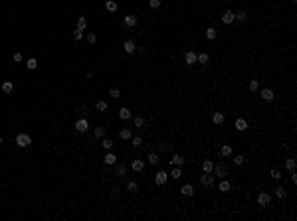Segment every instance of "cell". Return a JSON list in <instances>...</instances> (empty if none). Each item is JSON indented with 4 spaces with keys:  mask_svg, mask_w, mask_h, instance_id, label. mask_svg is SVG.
Returning <instances> with one entry per match:
<instances>
[{
    "mask_svg": "<svg viewBox=\"0 0 297 221\" xmlns=\"http://www.w3.org/2000/svg\"><path fill=\"white\" fill-rule=\"evenodd\" d=\"M123 48H125V52H127V53H135L137 52V45H135V41H133V40H127L123 44Z\"/></svg>",
    "mask_w": 297,
    "mask_h": 221,
    "instance_id": "9",
    "label": "cell"
},
{
    "mask_svg": "<svg viewBox=\"0 0 297 221\" xmlns=\"http://www.w3.org/2000/svg\"><path fill=\"white\" fill-rule=\"evenodd\" d=\"M212 172H214V176H218L220 180L228 176V168H226L224 164H218V166H214V168H212Z\"/></svg>",
    "mask_w": 297,
    "mask_h": 221,
    "instance_id": "3",
    "label": "cell"
},
{
    "mask_svg": "<svg viewBox=\"0 0 297 221\" xmlns=\"http://www.w3.org/2000/svg\"><path fill=\"white\" fill-rule=\"evenodd\" d=\"M234 164H236V166H242V164H244V156H242V154H238V156L234 158Z\"/></svg>",
    "mask_w": 297,
    "mask_h": 221,
    "instance_id": "42",
    "label": "cell"
},
{
    "mask_svg": "<svg viewBox=\"0 0 297 221\" xmlns=\"http://www.w3.org/2000/svg\"><path fill=\"white\" fill-rule=\"evenodd\" d=\"M135 127L137 128H143L145 127V119H143V116H135Z\"/></svg>",
    "mask_w": 297,
    "mask_h": 221,
    "instance_id": "38",
    "label": "cell"
},
{
    "mask_svg": "<svg viewBox=\"0 0 297 221\" xmlns=\"http://www.w3.org/2000/svg\"><path fill=\"white\" fill-rule=\"evenodd\" d=\"M291 2H295V0H291Z\"/></svg>",
    "mask_w": 297,
    "mask_h": 221,
    "instance_id": "50",
    "label": "cell"
},
{
    "mask_svg": "<svg viewBox=\"0 0 297 221\" xmlns=\"http://www.w3.org/2000/svg\"><path fill=\"white\" fill-rule=\"evenodd\" d=\"M184 164V158L180 156V154H174L173 156V166H182Z\"/></svg>",
    "mask_w": 297,
    "mask_h": 221,
    "instance_id": "24",
    "label": "cell"
},
{
    "mask_svg": "<svg viewBox=\"0 0 297 221\" xmlns=\"http://www.w3.org/2000/svg\"><path fill=\"white\" fill-rule=\"evenodd\" d=\"M275 195H277L279 199H285V187L277 186V187H275Z\"/></svg>",
    "mask_w": 297,
    "mask_h": 221,
    "instance_id": "30",
    "label": "cell"
},
{
    "mask_svg": "<svg viewBox=\"0 0 297 221\" xmlns=\"http://www.w3.org/2000/svg\"><path fill=\"white\" fill-rule=\"evenodd\" d=\"M103 148H105V150H111V148H113L111 138H103Z\"/></svg>",
    "mask_w": 297,
    "mask_h": 221,
    "instance_id": "41",
    "label": "cell"
},
{
    "mask_svg": "<svg viewBox=\"0 0 297 221\" xmlns=\"http://www.w3.org/2000/svg\"><path fill=\"white\" fill-rule=\"evenodd\" d=\"M147 158H149V164H153V166H157V164H158V160H161V158H158V154H157V152H150L149 156H147Z\"/></svg>",
    "mask_w": 297,
    "mask_h": 221,
    "instance_id": "19",
    "label": "cell"
},
{
    "mask_svg": "<svg viewBox=\"0 0 297 221\" xmlns=\"http://www.w3.org/2000/svg\"><path fill=\"white\" fill-rule=\"evenodd\" d=\"M123 24H125L127 28H135V26H137V16H133V14L125 16V18H123Z\"/></svg>",
    "mask_w": 297,
    "mask_h": 221,
    "instance_id": "8",
    "label": "cell"
},
{
    "mask_svg": "<svg viewBox=\"0 0 297 221\" xmlns=\"http://www.w3.org/2000/svg\"><path fill=\"white\" fill-rule=\"evenodd\" d=\"M271 178H273V180H279V178H281V172H279V170H271Z\"/></svg>",
    "mask_w": 297,
    "mask_h": 221,
    "instance_id": "44",
    "label": "cell"
},
{
    "mask_svg": "<svg viewBox=\"0 0 297 221\" xmlns=\"http://www.w3.org/2000/svg\"><path fill=\"white\" fill-rule=\"evenodd\" d=\"M95 40H97V36H95L93 32H89V34H87V41H89V44H95Z\"/></svg>",
    "mask_w": 297,
    "mask_h": 221,
    "instance_id": "45",
    "label": "cell"
},
{
    "mask_svg": "<svg viewBox=\"0 0 297 221\" xmlns=\"http://www.w3.org/2000/svg\"><path fill=\"white\" fill-rule=\"evenodd\" d=\"M109 95H111V97H113V99H119V97H121V93H119V89H111V91H109Z\"/></svg>",
    "mask_w": 297,
    "mask_h": 221,
    "instance_id": "46",
    "label": "cell"
},
{
    "mask_svg": "<svg viewBox=\"0 0 297 221\" xmlns=\"http://www.w3.org/2000/svg\"><path fill=\"white\" fill-rule=\"evenodd\" d=\"M72 36H73V40H77V41H79V40H81V37H83V32H81V30H75V32H73Z\"/></svg>",
    "mask_w": 297,
    "mask_h": 221,
    "instance_id": "43",
    "label": "cell"
},
{
    "mask_svg": "<svg viewBox=\"0 0 297 221\" xmlns=\"http://www.w3.org/2000/svg\"><path fill=\"white\" fill-rule=\"evenodd\" d=\"M87 128H89V123H87L85 119H77V120H75V130H77V132H85Z\"/></svg>",
    "mask_w": 297,
    "mask_h": 221,
    "instance_id": "4",
    "label": "cell"
},
{
    "mask_svg": "<svg viewBox=\"0 0 297 221\" xmlns=\"http://www.w3.org/2000/svg\"><path fill=\"white\" fill-rule=\"evenodd\" d=\"M105 8H107V12H117V2H115V0H107Z\"/></svg>",
    "mask_w": 297,
    "mask_h": 221,
    "instance_id": "22",
    "label": "cell"
},
{
    "mask_svg": "<svg viewBox=\"0 0 297 221\" xmlns=\"http://www.w3.org/2000/svg\"><path fill=\"white\" fill-rule=\"evenodd\" d=\"M12 89H14V85H12L10 81L2 83V91H4V93H12Z\"/></svg>",
    "mask_w": 297,
    "mask_h": 221,
    "instance_id": "34",
    "label": "cell"
},
{
    "mask_svg": "<svg viewBox=\"0 0 297 221\" xmlns=\"http://www.w3.org/2000/svg\"><path fill=\"white\" fill-rule=\"evenodd\" d=\"M2 142H4V140H2V136H0V144H2Z\"/></svg>",
    "mask_w": 297,
    "mask_h": 221,
    "instance_id": "49",
    "label": "cell"
},
{
    "mask_svg": "<svg viewBox=\"0 0 297 221\" xmlns=\"http://www.w3.org/2000/svg\"><path fill=\"white\" fill-rule=\"evenodd\" d=\"M166 178H169V176H166V172H162V170H158V174L154 176V184H157V186H162V184H166Z\"/></svg>",
    "mask_w": 297,
    "mask_h": 221,
    "instance_id": "7",
    "label": "cell"
},
{
    "mask_svg": "<svg viewBox=\"0 0 297 221\" xmlns=\"http://www.w3.org/2000/svg\"><path fill=\"white\" fill-rule=\"evenodd\" d=\"M269 201H271V198H269V194H265V191H262V194L258 195V203H260L262 207L269 205Z\"/></svg>",
    "mask_w": 297,
    "mask_h": 221,
    "instance_id": "5",
    "label": "cell"
},
{
    "mask_svg": "<svg viewBox=\"0 0 297 221\" xmlns=\"http://www.w3.org/2000/svg\"><path fill=\"white\" fill-rule=\"evenodd\" d=\"M234 127H236V128H238L240 132H244L246 128H248V123H246L244 119H236V124H234Z\"/></svg>",
    "mask_w": 297,
    "mask_h": 221,
    "instance_id": "15",
    "label": "cell"
},
{
    "mask_svg": "<svg viewBox=\"0 0 297 221\" xmlns=\"http://www.w3.org/2000/svg\"><path fill=\"white\" fill-rule=\"evenodd\" d=\"M137 187H139V186H137V182H135V180L127 182V190L131 191V194H135V191H137Z\"/></svg>",
    "mask_w": 297,
    "mask_h": 221,
    "instance_id": "33",
    "label": "cell"
},
{
    "mask_svg": "<svg viewBox=\"0 0 297 221\" xmlns=\"http://www.w3.org/2000/svg\"><path fill=\"white\" fill-rule=\"evenodd\" d=\"M180 194L182 195H194V187H192L190 184H184L180 187Z\"/></svg>",
    "mask_w": 297,
    "mask_h": 221,
    "instance_id": "14",
    "label": "cell"
},
{
    "mask_svg": "<svg viewBox=\"0 0 297 221\" xmlns=\"http://www.w3.org/2000/svg\"><path fill=\"white\" fill-rule=\"evenodd\" d=\"M248 87H250V91H258V89H260V83H258V79H252Z\"/></svg>",
    "mask_w": 297,
    "mask_h": 221,
    "instance_id": "37",
    "label": "cell"
},
{
    "mask_svg": "<svg viewBox=\"0 0 297 221\" xmlns=\"http://www.w3.org/2000/svg\"><path fill=\"white\" fill-rule=\"evenodd\" d=\"M16 144H18L20 148L30 146V144H32V136H30V134H26V132H22V134L16 136Z\"/></svg>",
    "mask_w": 297,
    "mask_h": 221,
    "instance_id": "1",
    "label": "cell"
},
{
    "mask_svg": "<svg viewBox=\"0 0 297 221\" xmlns=\"http://www.w3.org/2000/svg\"><path fill=\"white\" fill-rule=\"evenodd\" d=\"M119 136H121V138H123V140H131V130H129V128H121V130H119Z\"/></svg>",
    "mask_w": 297,
    "mask_h": 221,
    "instance_id": "18",
    "label": "cell"
},
{
    "mask_svg": "<svg viewBox=\"0 0 297 221\" xmlns=\"http://www.w3.org/2000/svg\"><path fill=\"white\" fill-rule=\"evenodd\" d=\"M131 142H133V146H135V148H139L141 142H143V138H141V136H131Z\"/></svg>",
    "mask_w": 297,
    "mask_h": 221,
    "instance_id": "36",
    "label": "cell"
},
{
    "mask_svg": "<svg viewBox=\"0 0 297 221\" xmlns=\"http://www.w3.org/2000/svg\"><path fill=\"white\" fill-rule=\"evenodd\" d=\"M234 16H236L238 22H246V20H248V12H246V10H240L238 14H234Z\"/></svg>",
    "mask_w": 297,
    "mask_h": 221,
    "instance_id": "23",
    "label": "cell"
},
{
    "mask_svg": "<svg viewBox=\"0 0 297 221\" xmlns=\"http://www.w3.org/2000/svg\"><path fill=\"white\" fill-rule=\"evenodd\" d=\"M212 168H214V164H212L210 160H204L202 162V170H204V172H212Z\"/></svg>",
    "mask_w": 297,
    "mask_h": 221,
    "instance_id": "31",
    "label": "cell"
},
{
    "mask_svg": "<svg viewBox=\"0 0 297 221\" xmlns=\"http://www.w3.org/2000/svg\"><path fill=\"white\" fill-rule=\"evenodd\" d=\"M149 6H150V8H158V6H161V0H150Z\"/></svg>",
    "mask_w": 297,
    "mask_h": 221,
    "instance_id": "48",
    "label": "cell"
},
{
    "mask_svg": "<svg viewBox=\"0 0 297 221\" xmlns=\"http://www.w3.org/2000/svg\"><path fill=\"white\" fill-rule=\"evenodd\" d=\"M200 184L202 186H214V174L212 172H204L200 176Z\"/></svg>",
    "mask_w": 297,
    "mask_h": 221,
    "instance_id": "2",
    "label": "cell"
},
{
    "mask_svg": "<svg viewBox=\"0 0 297 221\" xmlns=\"http://www.w3.org/2000/svg\"><path fill=\"white\" fill-rule=\"evenodd\" d=\"M216 36H218L216 28H206V37L208 40H216Z\"/></svg>",
    "mask_w": 297,
    "mask_h": 221,
    "instance_id": "26",
    "label": "cell"
},
{
    "mask_svg": "<svg viewBox=\"0 0 297 221\" xmlns=\"http://www.w3.org/2000/svg\"><path fill=\"white\" fill-rule=\"evenodd\" d=\"M208 59H210L208 53H198V55H196V61H198V63H208Z\"/></svg>",
    "mask_w": 297,
    "mask_h": 221,
    "instance_id": "29",
    "label": "cell"
},
{
    "mask_svg": "<svg viewBox=\"0 0 297 221\" xmlns=\"http://www.w3.org/2000/svg\"><path fill=\"white\" fill-rule=\"evenodd\" d=\"M12 59H14L16 63H20V61H22V53H18V52H16L14 55H12Z\"/></svg>",
    "mask_w": 297,
    "mask_h": 221,
    "instance_id": "47",
    "label": "cell"
},
{
    "mask_svg": "<svg viewBox=\"0 0 297 221\" xmlns=\"http://www.w3.org/2000/svg\"><path fill=\"white\" fill-rule=\"evenodd\" d=\"M222 22L224 24H234V22H236V16H234L232 10H226L224 14H222Z\"/></svg>",
    "mask_w": 297,
    "mask_h": 221,
    "instance_id": "6",
    "label": "cell"
},
{
    "mask_svg": "<svg viewBox=\"0 0 297 221\" xmlns=\"http://www.w3.org/2000/svg\"><path fill=\"white\" fill-rule=\"evenodd\" d=\"M230 187H232V186H230V182L222 178V180H220V184H218V190H222V191H230Z\"/></svg>",
    "mask_w": 297,
    "mask_h": 221,
    "instance_id": "21",
    "label": "cell"
},
{
    "mask_svg": "<svg viewBox=\"0 0 297 221\" xmlns=\"http://www.w3.org/2000/svg\"><path fill=\"white\" fill-rule=\"evenodd\" d=\"M103 136H105V128L97 127V128H95V138H103Z\"/></svg>",
    "mask_w": 297,
    "mask_h": 221,
    "instance_id": "35",
    "label": "cell"
},
{
    "mask_svg": "<svg viewBox=\"0 0 297 221\" xmlns=\"http://www.w3.org/2000/svg\"><path fill=\"white\" fill-rule=\"evenodd\" d=\"M119 116L123 120H129V119H131V111H129L127 107H121V109H119Z\"/></svg>",
    "mask_w": 297,
    "mask_h": 221,
    "instance_id": "16",
    "label": "cell"
},
{
    "mask_svg": "<svg viewBox=\"0 0 297 221\" xmlns=\"http://www.w3.org/2000/svg\"><path fill=\"white\" fill-rule=\"evenodd\" d=\"M95 109H97L99 112H105L107 111V103L105 101H97V103H95Z\"/></svg>",
    "mask_w": 297,
    "mask_h": 221,
    "instance_id": "27",
    "label": "cell"
},
{
    "mask_svg": "<svg viewBox=\"0 0 297 221\" xmlns=\"http://www.w3.org/2000/svg\"><path fill=\"white\" fill-rule=\"evenodd\" d=\"M26 67H28V69L32 71V69H36V67H38V61L34 59V57H30V59L26 61Z\"/></svg>",
    "mask_w": 297,
    "mask_h": 221,
    "instance_id": "32",
    "label": "cell"
},
{
    "mask_svg": "<svg viewBox=\"0 0 297 221\" xmlns=\"http://www.w3.org/2000/svg\"><path fill=\"white\" fill-rule=\"evenodd\" d=\"M295 166H297V162L293 160V158H287L285 160V168L289 170V172H295Z\"/></svg>",
    "mask_w": 297,
    "mask_h": 221,
    "instance_id": "20",
    "label": "cell"
},
{
    "mask_svg": "<svg viewBox=\"0 0 297 221\" xmlns=\"http://www.w3.org/2000/svg\"><path fill=\"white\" fill-rule=\"evenodd\" d=\"M184 61H186L188 65H194L196 63V53L194 52H186L184 53Z\"/></svg>",
    "mask_w": 297,
    "mask_h": 221,
    "instance_id": "13",
    "label": "cell"
},
{
    "mask_svg": "<svg viewBox=\"0 0 297 221\" xmlns=\"http://www.w3.org/2000/svg\"><path fill=\"white\" fill-rule=\"evenodd\" d=\"M125 172H127L125 164H119V166H117V176H125Z\"/></svg>",
    "mask_w": 297,
    "mask_h": 221,
    "instance_id": "40",
    "label": "cell"
},
{
    "mask_svg": "<svg viewBox=\"0 0 297 221\" xmlns=\"http://www.w3.org/2000/svg\"><path fill=\"white\" fill-rule=\"evenodd\" d=\"M170 176L174 178V180H178V178L182 176V172H180V168H173V172H170Z\"/></svg>",
    "mask_w": 297,
    "mask_h": 221,
    "instance_id": "39",
    "label": "cell"
},
{
    "mask_svg": "<svg viewBox=\"0 0 297 221\" xmlns=\"http://www.w3.org/2000/svg\"><path fill=\"white\" fill-rule=\"evenodd\" d=\"M220 154H222V156H232V146H228V144H224V146L220 148Z\"/></svg>",
    "mask_w": 297,
    "mask_h": 221,
    "instance_id": "28",
    "label": "cell"
},
{
    "mask_svg": "<svg viewBox=\"0 0 297 221\" xmlns=\"http://www.w3.org/2000/svg\"><path fill=\"white\" fill-rule=\"evenodd\" d=\"M131 168L135 170V172H143V170H145V162H143V160H139V158H137V160H133Z\"/></svg>",
    "mask_w": 297,
    "mask_h": 221,
    "instance_id": "12",
    "label": "cell"
},
{
    "mask_svg": "<svg viewBox=\"0 0 297 221\" xmlns=\"http://www.w3.org/2000/svg\"><path fill=\"white\" fill-rule=\"evenodd\" d=\"M103 162H105L107 166H113V164H117V156L113 152H109V154H105V156H103Z\"/></svg>",
    "mask_w": 297,
    "mask_h": 221,
    "instance_id": "11",
    "label": "cell"
},
{
    "mask_svg": "<svg viewBox=\"0 0 297 221\" xmlns=\"http://www.w3.org/2000/svg\"><path fill=\"white\" fill-rule=\"evenodd\" d=\"M262 99H263V101H273L275 93L271 89H262Z\"/></svg>",
    "mask_w": 297,
    "mask_h": 221,
    "instance_id": "10",
    "label": "cell"
},
{
    "mask_svg": "<svg viewBox=\"0 0 297 221\" xmlns=\"http://www.w3.org/2000/svg\"><path fill=\"white\" fill-rule=\"evenodd\" d=\"M224 119H226V116L222 115V112H214V115H212V123H214V124H222Z\"/></svg>",
    "mask_w": 297,
    "mask_h": 221,
    "instance_id": "17",
    "label": "cell"
},
{
    "mask_svg": "<svg viewBox=\"0 0 297 221\" xmlns=\"http://www.w3.org/2000/svg\"><path fill=\"white\" fill-rule=\"evenodd\" d=\"M85 28H87V20L85 18H83V16H79V18H77V30H85Z\"/></svg>",
    "mask_w": 297,
    "mask_h": 221,
    "instance_id": "25",
    "label": "cell"
}]
</instances>
